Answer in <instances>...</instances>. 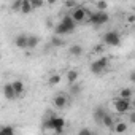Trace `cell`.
I'll use <instances>...</instances> for the list:
<instances>
[{
    "mask_svg": "<svg viewBox=\"0 0 135 135\" xmlns=\"http://www.w3.org/2000/svg\"><path fill=\"white\" fill-rule=\"evenodd\" d=\"M75 27H76V22L73 21L72 16H64L62 21H60V22L57 24V27H56V33H57V35H67V33L73 32Z\"/></svg>",
    "mask_w": 135,
    "mask_h": 135,
    "instance_id": "obj_1",
    "label": "cell"
},
{
    "mask_svg": "<svg viewBox=\"0 0 135 135\" xmlns=\"http://www.w3.org/2000/svg\"><path fill=\"white\" fill-rule=\"evenodd\" d=\"M92 26L99 27V26H103L108 22V15L105 11H95V13H91L89 15V19H88Z\"/></svg>",
    "mask_w": 135,
    "mask_h": 135,
    "instance_id": "obj_2",
    "label": "cell"
},
{
    "mask_svg": "<svg viewBox=\"0 0 135 135\" xmlns=\"http://www.w3.org/2000/svg\"><path fill=\"white\" fill-rule=\"evenodd\" d=\"M108 67V59L107 57H100V59H97V60H94L92 64H91V72L94 73V75H102V72Z\"/></svg>",
    "mask_w": 135,
    "mask_h": 135,
    "instance_id": "obj_3",
    "label": "cell"
},
{
    "mask_svg": "<svg viewBox=\"0 0 135 135\" xmlns=\"http://www.w3.org/2000/svg\"><path fill=\"white\" fill-rule=\"evenodd\" d=\"M103 43H105V45H110V46H118V45L121 43V37H119V33L114 32V30L107 32V33L103 35Z\"/></svg>",
    "mask_w": 135,
    "mask_h": 135,
    "instance_id": "obj_4",
    "label": "cell"
},
{
    "mask_svg": "<svg viewBox=\"0 0 135 135\" xmlns=\"http://www.w3.org/2000/svg\"><path fill=\"white\" fill-rule=\"evenodd\" d=\"M88 15H89V13H88L84 8L76 7V8L72 11V15H70V16L73 18V21H75V22H83V21L86 19V16H88Z\"/></svg>",
    "mask_w": 135,
    "mask_h": 135,
    "instance_id": "obj_5",
    "label": "cell"
},
{
    "mask_svg": "<svg viewBox=\"0 0 135 135\" xmlns=\"http://www.w3.org/2000/svg\"><path fill=\"white\" fill-rule=\"evenodd\" d=\"M129 108H130V100H126V99H118V100H114V110H116L118 113H126Z\"/></svg>",
    "mask_w": 135,
    "mask_h": 135,
    "instance_id": "obj_6",
    "label": "cell"
},
{
    "mask_svg": "<svg viewBox=\"0 0 135 135\" xmlns=\"http://www.w3.org/2000/svg\"><path fill=\"white\" fill-rule=\"evenodd\" d=\"M15 45L21 49H29V35L26 33H19L16 38H15Z\"/></svg>",
    "mask_w": 135,
    "mask_h": 135,
    "instance_id": "obj_7",
    "label": "cell"
},
{
    "mask_svg": "<svg viewBox=\"0 0 135 135\" xmlns=\"http://www.w3.org/2000/svg\"><path fill=\"white\" fill-rule=\"evenodd\" d=\"M3 95H5V99H7V100H15V99L18 97V94L15 92V89H13V84H11V83L3 86Z\"/></svg>",
    "mask_w": 135,
    "mask_h": 135,
    "instance_id": "obj_8",
    "label": "cell"
},
{
    "mask_svg": "<svg viewBox=\"0 0 135 135\" xmlns=\"http://www.w3.org/2000/svg\"><path fill=\"white\" fill-rule=\"evenodd\" d=\"M52 102H54V107H56V108H65L67 105H69V99H67L64 94H59V95H56Z\"/></svg>",
    "mask_w": 135,
    "mask_h": 135,
    "instance_id": "obj_9",
    "label": "cell"
},
{
    "mask_svg": "<svg viewBox=\"0 0 135 135\" xmlns=\"http://www.w3.org/2000/svg\"><path fill=\"white\" fill-rule=\"evenodd\" d=\"M108 114V111L105 110V108H102V107H97L95 110H94V119H95V122H99V124H102V121H103V118Z\"/></svg>",
    "mask_w": 135,
    "mask_h": 135,
    "instance_id": "obj_10",
    "label": "cell"
},
{
    "mask_svg": "<svg viewBox=\"0 0 135 135\" xmlns=\"http://www.w3.org/2000/svg\"><path fill=\"white\" fill-rule=\"evenodd\" d=\"M83 46L81 45H73V46H70V49H69V52L72 54V56H75V57H80V56H83Z\"/></svg>",
    "mask_w": 135,
    "mask_h": 135,
    "instance_id": "obj_11",
    "label": "cell"
},
{
    "mask_svg": "<svg viewBox=\"0 0 135 135\" xmlns=\"http://www.w3.org/2000/svg\"><path fill=\"white\" fill-rule=\"evenodd\" d=\"M11 84H13V89H15V92H16L18 95H21V94L24 92V89H26V88H24V83H22V81H19V80L13 81Z\"/></svg>",
    "mask_w": 135,
    "mask_h": 135,
    "instance_id": "obj_12",
    "label": "cell"
},
{
    "mask_svg": "<svg viewBox=\"0 0 135 135\" xmlns=\"http://www.w3.org/2000/svg\"><path fill=\"white\" fill-rule=\"evenodd\" d=\"M38 43H40V37L38 35H29V49L37 48Z\"/></svg>",
    "mask_w": 135,
    "mask_h": 135,
    "instance_id": "obj_13",
    "label": "cell"
},
{
    "mask_svg": "<svg viewBox=\"0 0 135 135\" xmlns=\"http://www.w3.org/2000/svg\"><path fill=\"white\" fill-rule=\"evenodd\" d=\"M102 124L105 126V127H110V129H113L114 127V119H113V116L108 113L105 118H103V121H102Z\"/></svg>",
    "mask_w": 135,
    "mask_h": 135,
    "instance_id": "obj_14",
    "label": "cell"
},
{
    "mask_svg": "<svg viewBox=\"0 0 135 135\" xmlns=\"http://www.w3.org/2000/svg\"><path fill=\"white\" fill-rule=\"evenodd\" d=\"M67 80H69L70 84H75L76 80H78V72L76 70H70V72H67Z\"/></svg>",
    "mask_w": 135,
    "mask_h": 135,
    "instance_id": "obj_15",
    "label": "cell"
},
{
    "mask_svg": "<svg viewBox=\"0 0 135 135\" xmlns=\"http://www.w3.org/2000/svg\"><path fill=\"white\" fill-rule=\"evenodd\" d=\"M113 130L116 133H124V132H127V124L126 122H118V124H114Z\"/></svg>",
    "mask_w": 135,
    "mask_h": 135,
    "instance_id": "obj_16",
    "label": "cell"
},
{
    "mask_svg": "<svg viewBox=\"0 0 135 135\" xmlns=\"http://www.w3.org/2000/svg\"><path fill=\"white\" fill-rule=\"evenodd\" d=\"M0 135H15V127H13V126H5V127H2Z\"/></svg>",
    "mask_w": 135,
    "mask_h": 135,
    "instance_id": "obj_17",
    "label": "cell"
},
{
    "mask_svg": "<svg viewBox=\"0 0 135 135\" xmlns=\"http://www.w3.org/2000/svg\"><path fill=\"white\" fill-rule=\"evenodd\" d=\"M70 94H72V95H80V94H81V86H80L78 83L70 84Z\"/></svg>",
    "mask_w": 135,
    "mask_h": 135,
    "instance_id": "obj_18",
    "label": "cell"
},
{
    "mask_svg": "<svg viewBox=\"0 0 135 135\" xmlns=\"http://www.w3.org/2000/svg\"><path fill=\"white\" fill-rule=\"evenodd\" d=\"M51 46H54V48L64 46V40H62V38H59V37H54V38H51Z\"/></svg>",
    "mask_w": 135,
    "mask_h": 135,
    "instance_id": "obj_19",
    "label": "cell"
},
{
    "mask_svg": "<svg viewBox=\"0 0 135 135\" xmlns=\"http://www.w3.org/2000/svg\"><path fill=\"white\" fill-rule=\"evenodd\" d=\"M32 10V3L30 2H27V0H26V2H22V7H21V13H29Z\"/></svg>",
    "mask_w": 135,
    "mask_h": 135,
    "instance_id": "obj_20",
    "label": "cell"
},
{
    "mask_svg": "<svg viewBox=\"0 0 135 135\" xmlns=\"http://www.w3.org/2000/svg\"><path fill=\"white\" fill-rule=\"evenodd\" d=\"M130 95H132V91H130V89H122V91H121V99L129 100V99H130Z\"/></svg>",
    "mask_w": 135,
    "mask_h": 135,
    "instance_id": "obj_21",
    "label": "cell"
},
{
    "mask_svg": "<svg viewBox=\"0 0 135 135\" xmlns=\"http://www.w3.org/2000/svg\"><path fill=\"white\" fill-rule=\"evenodd\" d=\"M59 81H60V76H59V75H52V76L49 78V84H51V86H56Z\"/></svg>",
    "mask_w": 135,
    "mask_h": 135,
    "instance_id": "obj_22",
    "label": "cell"
},
{
    "mask_svg": "<svg viewBox=\"0 0 135 135\" xmlns=\"http://www.w3.org/2000/svg\"><path fill=\"white\" fill-rule=\"evenodd\" d=\"M97 8H99L100 11H103V10L107 8V3H105V2H99V3H97Z\"/></svg>",
    "mask_w": 135,
    "mask_h": 135,
    "instance_id": "obj_23",
    "label": "cell"
},
{
    "mask_svg": "<svg viewBox=\"0 0 135 135\" xmlns=\"http://www.w3.org/2000/svg\"><path fill=\"white\" fill-rule=\"evenodd\" d=\"M91 132H92V130H89V129H81L78 135H91Z\"/></svg>",
    "mask_w": 135,
    "mask_h": 135,
    "instance_id": "obj_24",
    "label": "cell"
},
{
    "mask_svg": "<svg viewBox=\"0 0 135 135\" xmlns=\"http://www.w3.org/2000/svg\"><path fill=\"white\" fill-rule=\"evenodd\" d=\"M129 121H130L132 124H135V111H132V113L129 114Z\"/></svg>",
    "mask_w": 135,
    "mask_h": 135,
    "instance_id": "obj_25",
    "label": "cell"
},
{
    "mask_svg": "<svg viewBox=\"0 0 135 135\" xmlns=\"http://www.w3.org/2000/svg\"><path fill=\"white\" fill-rule=\"evenodd\" d=\"M30 3H32V8H38L43 5V2H30Z\"/></svg>",
    "mask_w": 135,
    "mask_h": 135,
    "instance_id": "obj_26",
    "label": "cell"
},
{
    "mask_svg": "<svg viewBox=\"0 0 135 135\" xmlns=\"http://www.w3.org/2000/svg\"><path fill=\"white\" fill-rule=\"evenodd\" d=\"M130 80H132V81H133V83H135V72H133V73H132V75H130Z\"/></svg>",
    "mask_w": 135,
    "mask_h": 135,
    "instance_id": "obj_27",
    "label": "cell"
},
{
    "mask_svg": "<svg viewBox=\"0 0 135 135\" xmlns=\"http://www.w3.org/2000/svg\"><path fill=\"white\" fill-rule=\"evenodd\" d=\"M91 135H97V133H95V132H91Z\"/></svg>",
    "mask_w": 135,
    "mask_h": 135,
    "instance_id": "obj_28",
    "label": "cell"
},
{
    "mask_svg": "<svg viewBox=\"0 0 135 135\" xmlns=\"http://www.w3.org/2000/svg\"><path fill=\"white\" fill-rule=\"evenodd\" d=\"M133 107H135V100H133Z\"/></svg>",
    "mask_w": 135,
    "mask_h": 135,
    "instance_id": "obj_29",
    "label": "cell"
}]
</instances>
